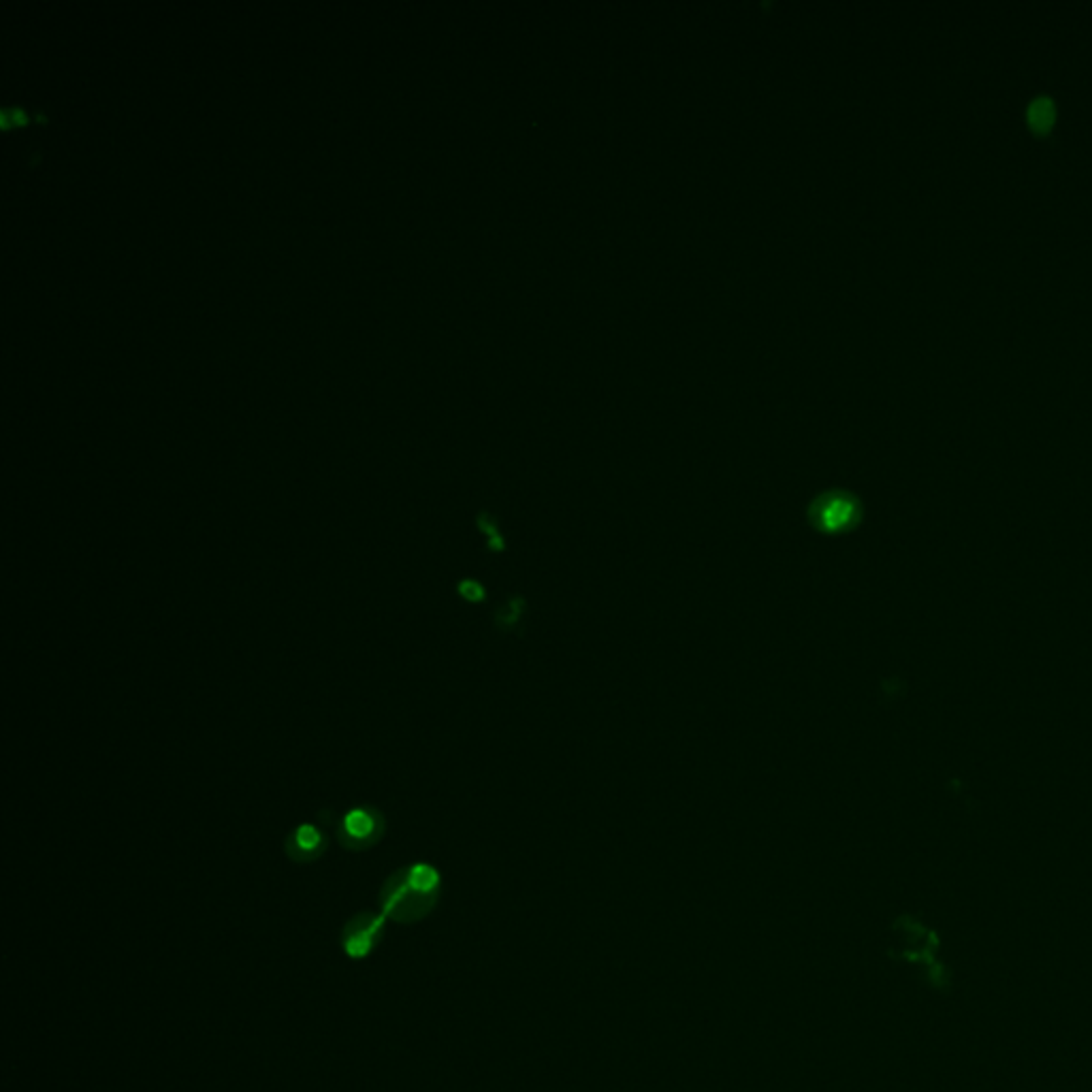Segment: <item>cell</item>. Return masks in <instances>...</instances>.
<instances>
[{
	"label": "cell",
	"instance_id": "obj_1",
	"mask_svg": "<svg viewBox=\"0 0 1092 1092\" xmlns=\"http://www.w3.org/2000/svg\"><path fill=\"white\" fill-rule=\"evenodd\" d=\"M440 897V873L425 863L393 873L382 886L380 907L384 918L415 924L432 913Z\"/></svg>",
	"mask_w": 1092,
	"mask_h": 1092
},
{
	"label": "cell",
	"instance_id": "obj_2",
	"mask_svg": "<svg viewBox=\"0 0 1092 1092\" xmlns=\"http://www.w3.org/2000/svg\"><path fill=\"white\" fill-rule=\"evenodd\" d=\"M809 525L821 533H840L861 521V501L847 491H826L807 508Z\"/></svg>",
	"mask_w": 1092,
	"mask_h": 1092
},
{
	"label": "cell",
	"instance_id": "obj_3",
	"mask_svg": "<svg viewBox=\"0 0 1092 1092\" xmlns=\"http://www.w3.org/2000/svg\"><path fill=\"white\" fill-rule=\"evenodd\" d=\"M386 821L378 809L354 807L339 819L337 838L350 851H365L380 843Z\"/></svg>",
	"mask_w": 1092,
	"mask_h": 1092
},
{
	"label": "cell",
	"instance_id": "obj_4",
	"mask_svg": "<svg viewBox=\"0 0 1092 1092\" xmlns=\"http://www.w3.org/2000/svg\"><path fill=\"white\" fill-rule=\"evenodd\" d=\"M384 933V913L361 911L342 928V950L350 960H365Z\"/></svg>",
	"mask_w": 1092,
	"mask_h": 1092
},
{
	"label": "cell",
	"instance_id": "obj_5",
	"mask_svg": "<svg viewBox=\"0 0 1092 1092\" xmlns=\"http://www.w3.org/2000/svg\"><path fill=\"white\" fill-rule=\"evenodd\" d=\"M284 851L297 865L316 863L327 851V834L312 823H301L286 836Z\"/></svg>",
	"mask_w": 1092,
	"mask_h": 1092
},
{
	"label": "cell",
	"instance_id": "obj_6",
	"mask_svg": "<svg viewBox=\"0 0 1092 1092\" xmlns=\"http://www.w3.org/2000/svg\"><path fill=\"white\" fill-rule=\"evenodd\" d=\"M1054 118H1056V107L1052 103V99L1048 97H1040L1035 99L1029 110H1027V120H1029V127L1037 133V135H1046L1050 133V129L1054 127Z\"/></svg>",
	"mask_w": 1092,
	"mask_h": 1092
},
{
	"label": "cell",
	"instance_id": "obj_7",
	"mask_svg": "<svg viewBox=\"0 0 1092 1092\" xmlns=\"http://www.w3.org/2000/svg\"><path fill=\"white\" fill-rule=\"evenodd\" d=\"M478 527L489 535V547H491V551H501V549H504V540H501V535H499V531H497V525H495V521H493V518H491L487 512H482V514L478 516Z\"/></svg>",
	"mask_w": 1092,
	"mask_h": 1092
},
{
	"label": "cell",
	"instance_id": "obj_8",
	"mask_svg": "<svg viewBox=\"0 0 1092 1092\" xmlns=\"http://www.w3.org/2000/svg\"><path fill=\"white\" fill-rule=\"evenodd\" d=\"M457 592L461 598H465L468 602H482L485 600V589H482L480 583L468 579V581H461L457 585Z\"/></svg>",
	"mask_w": 1092,
	"mask_h": 1092
},
{
	"label": "cell",
	"instance_id": "obj_9",
	"mask_svg": "<svg viewBox=\"0 0 1092 1092\" xmlns=\"http://www.w3.org/2000/svg\"><path fill=\"white\" fill-rule=\"evenodd\" d=\"M0 118H3V124H9V122H22L24 120V114L17 110V107H7V110H3V114H0Z\"/></svg>",
	"mask_w": 1092,
	"mask_h": 1092
}]
</instances>
